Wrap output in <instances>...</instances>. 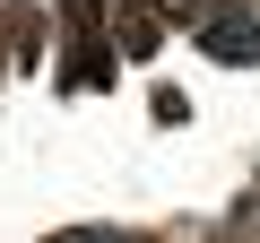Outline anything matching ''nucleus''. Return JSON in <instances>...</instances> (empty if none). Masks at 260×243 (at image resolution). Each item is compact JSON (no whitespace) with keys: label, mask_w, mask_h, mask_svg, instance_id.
I'll return each mask as SVG.
<instances>
[{"label":"nucleus","mask_w":260,"mask_h":243,"mask_svg":"<svg viewBox=\"0 0 260 243\" xmlns=\"http://www.w3.org/2000/svg\"><path fill=\"white\" fill-rule=\"evenodd\" d=\"M52 243H130V234H104V226H87V234H52Z\"/></svg>","instance_id":"f257e3e1"}]
</instances>
